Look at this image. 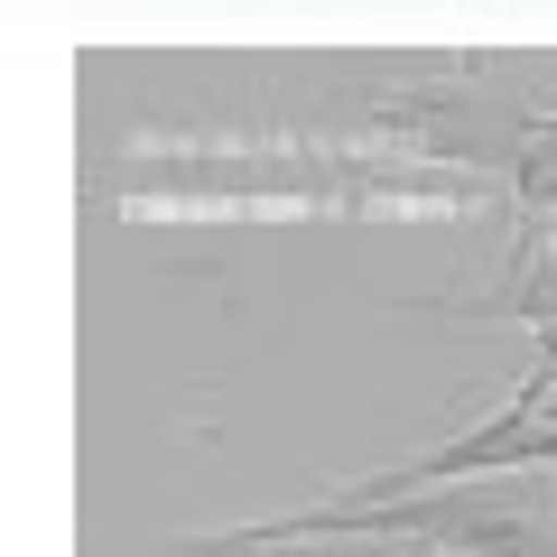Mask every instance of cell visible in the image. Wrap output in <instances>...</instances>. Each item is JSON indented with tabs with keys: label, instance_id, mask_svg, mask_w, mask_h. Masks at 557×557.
Wrapping results in <instances>:
<instances>
[{
	"label": "cell",
	"instance_id": "7a4b0ae2",
	"mask_svg": "<svg viewBox=\"0 0 557 557\" xmlns=\"http://www.w3.org/2000/svg\"><path fill=\"white\" fill-rule=\"evenodd\" d=\"M242 539L270 548H409V557H557V474H493V483H456V493H418V502H372V511H307L251 520Z\"/></svg>",
	"mask_w": 557,
	"mask_h": 557
},
{
	"label": "cell",
	"instance_id": "6da1fadb",
	"mask_svg": "<svg viewBox=\"0 0 557 557\" xmlns=\"http://www.w3.org/2000/svg\"><path fill=\"white\" fill-rule=\"evenodd\" d=\"M502 177L437 159H362V149H205V159H131L112 168V205H317V214H428V205H483Z\"/></svg>",
	"mask_w": 557,
	"mask_h": 557
},
{
	"label": "cell",
	"instance_id": "3957f363",
	"mask_svg": "<svg viewBox=\"0 0 557 557\" xmlns=\"http://www.w3.org/2000/svg\"><path fill=\"white\" fill-rule=\"evenodd\" d=\"M502 186H511L520 214H548L557 223V112L520 121V149H511V168H502Z\"/></svg>",
	"mask_w": 557,
	"mask_h": 557
}]
</instances>
